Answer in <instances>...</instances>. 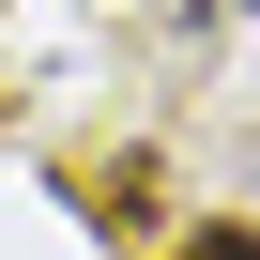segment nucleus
<instances>
[{
  "label": "nucleus",
  "instance_id": "obj_1",
  "mask_svg": "<svg viewBox=\"0 0 260 260\" xmlns=\"http://www.w3.org/2000/svg\"><path fill=\"white\" fill-rule=\"evenodd\" d=\"M184 260H260V230H199V245H184Z\"/></svg>",
  "mask_w": 260,
  "mask_h": 260
}]
</instances>
